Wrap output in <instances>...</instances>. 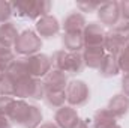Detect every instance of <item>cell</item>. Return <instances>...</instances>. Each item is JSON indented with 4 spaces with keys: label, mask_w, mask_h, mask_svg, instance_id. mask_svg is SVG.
<instances>
[{
    "label": "cell",
    "mask_w": 129,
    "mask_h": 128,
    "mask_svg": "<svg viewBox=\"0 0 129 128\" xmlns=\"http://www.w3.org/2000/svg\"><path fill=\"white\" fill-rule=\"evenodd\" d=\"M24 60H26L29 75L35 77V78L45 77L51 71V66H53L51 57L44 54V53H36V54H32V56H27V57H24Z\"/></svg>",
    "instance_id": "cell-8"
},
{
    "label": "cell",
    "mask_w": 129,
    "mask_h": 128,
    "mask_svg": "<svg viewBox=\"0 0 129 128\" xmlns=\"http://www.w3.org/2000/svg\"><path fill=\"white\" fill-rule=\"evenodd\" d=\"M59 30H60L59 20L50 14L36 21V32L42 38H53L59 33Z\"/></svg>",
    "instance_id": "cell-13"
},
{
    "label": "cell",
    "mask_w": 129,
    "mask_h": 128,
    "mask_svg": "<svg viewBox=\"0 0 129 128\" xmlns=\"http://www.w3.org/2000/svg\"><path fill=\"white\" fill-rule=\"evenodd\" d=\"M101 2H78L77 8L80 9V12H96L98 9L101 8Z\"/></svg>",
    "instance_id": "cell-28"
},
{
    "label": "cell",
    "mask_w": 129,
    "mask_h": 128,
    "mask_svg": "<svg viewBox=\"0 0 129 128\" xmlns=\"http://www.w3.org/2000/svg\"><path fill=\"white\" fill-rule=\"evenodd\" d=\"M5 72H6L15 83H17L18 80H21V78H24V77L29 75V71H27V66H26V60H24V59H15Z\"/></svg>",
    "instance_id": "cell-21"
},
{
    "label": "cell",
    "mask_w": 129,
    "mask_h": 128,
    "mask_svg": "<svg viewBox=\"0 0 129 128\" xmlns=\"http://www.w3.org/2000/svg\"><path fill=\"white\" fill-rule=\"evenodd\" d=\"M18 35L20 33H18V30H17V27H15L14 23L8 21V23L0 24V42L5 44L6 47L12 48L15 45V42H17Z\"/></svg>",
    "instance_id": "cell-18"
},
{
    "label": "cell",
    "mask_w": 129,
    "mask_h": 128,
    "mask_svg": "<svg viewBox=\"0 0 129 128\" xmlns=\"http://www.w3.org/2000/svg\"><path fill=\"white\" fill-rule=\"evenodd\" d=\"M98 71H99V75H101V77H105V78L117 75V74L120 72V66H119L117 56L107 53L105 57H104V60H102V65L99 66Z\"/></svg>",
    "instance_id": "cell-17"
},
{
    "label": "cell",
    "mask_w": 129,
    "mask_h": 128,
    "mask_svg": "<svg viewBox=\"0 0 129 128\" xmlns=\"http://www.w3.org/2000/svg\"><path fill=\"white\" fill-rule=\"evenodd\" d=\"M105 38H107V32L99 23H89L83 32L84 47H104Z\"/></svg>",
    "instance_id": "cell-10"
},
{
    "label": "cell",
    "mask_w": 129,
    "mask_h": 128,
    "mask_svg": "<svg viewBox=\"0 0 129 128\" xmlns=\"http://www.w3.org/2000/svg\"><path fill=\"white\" fill-rule=\"evenodd\" d=\"M68 83V74L59 69H51L42 80L45 92H63Z\"/></svg>",
    "instance_id": "cell-11"
},
{
    "label": "cell",
    "mask_w": 129,
    "mask_h": 128,
    "mask_svg": "<svg viewBox=\"0 0 129 128\" xmlns=\"http://www.w3.org/2000/svg\"><path fill=\"white\" fill-rule=\"evenodd\" d=\"M117 124V119L108 109H99L93 115V127L95 128H111Z\"/></svg>",
    "instance_id": "cell-20"
},
{
    "label": "cell",
    "mask_w": 129,
    "mask_h": 128,
    "mask_svg": "<svg viewBox=\"0 0 129 128\" xmlns=\"http://www.w3.org/2000/svg\"><path fill=\"white\" fill-rule=\"evenodd\" d=\"M14 102H15V98L14 96H0V115H3L5 118L9 116L12 107H14Z\"/></svg>",
    "instance_id": "cell-26"
},
{
    "label": "cell",
    "mask_w": 129,
    "mask_h": 128,
    "mask_svg": "<svg viewBox=\"0 0 129 128\" xmlns=\"http://www.w3.org/2000/svg\"><path fill=\"white\" fill-rule=\"evenodd\" d=\"M0 128H12V127H11V124L8 122V124H5V125H2V127H0Z\"/></svg>",
    "instance_id": "cell-34"
},
{
    "label": "cell",
    "mask_w": 129,
    "mask_h": 128,
    "mask_svg": "<svg viewBox=\"0 0 129 128\" xmlns=\"http://www.w3.org/2000/svg\"><path fill=\"white\" fill-rule=\"evenodd\" d=\"M120 14L123 17V21H129V0L120 3Z\"/></svg>",
    "instance_id": "cell-29"
},
{
    "label": "cell",
    "mask_w": 129,
    "mask_h": 128,
    "mask_svg": "<svg viewBox=\"0 0 129 128\" xmlns=\"http://www.w3.org/2000/svg\"><path fill=\"white\" fill-rule=\"evenodd\" d=\"M42 112L38 105L26 102L24 99H17L8 116L9 121L23 128H38L42 124Z\"/></svg>",
    "instance_id": "cell-1"
},
{
    "label": "cell",
    "mask_w": 129,
    "mask_h": 128,
    "mask_svg": "<svg viewBox=\"0 0 129 128\" xmlns=\"http://www.w3.org/2000/svg\"><path fill=\"white\" fill-rule=\"evenodd\" d=\"M42 48V39L38 33H35L33 30H24L18 35L17 42L14 45V50L20 54L24 56H32L36 54L39 50Z\"/></svg>",
    "instance_id": "cell-6"
},
{
    "label": "cell",
    "mask_w": 129,
    "mask_h": 128,
    "mask_svg": "<svg viewBox=\"0 0 129 128\" xmlns=\"http://www.w3.org/2000/svg\"><path fill=\"white\" fill-rule=\"evenodd\" d=\"M12 14H14L12 3L5 2V0H0V24L8 23V21H9V18L12 17Z\"/></svg>",
    "instance_id": "cell-25"
},
{
    "label": "cell",
    "mask_w": 129,
    "mask_h": 128,
    "mask_svg": "<svg viewBox=\"0 0 129 128\" xmlns=\"http://www.w3.org/2000/svg\"><path fill=\"white\" fill-rule=\"evenodd\" d=\"M62 42L66 51L69 53H80V50L84 48L83 33H63Z\"/></svg>",
    "instance_id": "cell-19"
},
{
    "label": "cell",
    "mask_w": 129,
    "mask_h": 128,
    "mask_svg": "<svg viewBox=\"0 0 129 128\" xmlns=\"http://www.w3.org/2000/svg\"><path fill=\"white\" fill-rule=\"evenodd\" d=\"M122 89H123V95L129 98V74H125L122 78Z\"/></svg>",
    "instance_id": "cell-30"
},
{
    "label": "cell",
    "mask_w": 129,
    "mask_h": 128,
    "mask_svg": "<svg viewBox=\"0 0 129 128\" xmlns=\"http://www.w3.org/2000/svg\"><path fill=\"white\" fill-rule=\"evenodd\" d=\"M44 95H45V89H44L41 78H35V77L27 75L15 83L14 96H17V99H24V98L42 99Z\"/></svg>",
    "instance_id": "cell-5"
},
{
    "label": "cell",
    "mask_w": 129,
    "mask_h": 128,
    "mask_svg": "<svg viewBox=\"0 0 129 128\" xmlns=\"http://www.w3.org/2000/svg\"><path fill=\"white\" fill-rule=\"evenodd\" d=\"M8 122H9V121H8V118H5L3 115H0V127H2V125H5V124H8Z\"/></svg>",
    "instance_id": "cell-33"
},
{
    "label": "cell",
    "mask_w": 129,
    "mask_h": 128,
    "mask_svg": "<svg viewBox=\"0 0 129 128\" xmlns=\"http://www.w3.org/2000/svg\"><path fill=\"white\" fill-rule=\"evenodd\" d=\"M80 116L77 113V110L71 105H63L60 109L56 110L54 115V121L56 125L59 128H74V125L78 122Z\"/></svg>",
    "instance_id": "cell-12"
},
{
    "label": "cell",
    "mask_w": 129,
    "mask_h": 128,
    "mask_svg": "<svg viewBox=\"0 0 129 128\" xmlns=\"http://www.w3.org/2000/svg\"><path fill=\"white\" fill-rule=\"evenodd\" d=\"M38 128H59L56 125V122H44V124H41Z\"/></svg>",
    "instance_id": "cell-32"
},
{
    "label": "cell",
    "mask_w": 129,
    "mask_h": 128,
    "mask_svg": "<svg viewBox=\"0 0 129 128\" xmlns=\"http://www.w3.org/2000/svg\"><path fill=\"white\" fill-rule=\"evenodd\" d=\"M86 26H87V21L80 11H72L63 20L64 33H83Z\"/></svg>",
    "instance_id": "cell-14"
},
{
    "label": "cell",
    "mask_w": 129,
    "mask_h": 128,
    "mask_svg": "<svg viewBox=\"0 0 129 128\" xmlns=\"http://www.w3.org/2000/svg\"><path fill=\"white\" fill-rule=\"evenodd\" d=\"M105 54H107L105 47H84V51H83L84 65L93 69H99Z\"/></svg>",
    "instance_id": "cell-15"
},
{
    "label": "cell",
    "mask_w": 129,
    "mask_h": 128,
    "mask_svg": "<svg viewBox=\"0 0 129 128\" xmlns=\"http://www.w3.org/2000/svg\"><path fill=\"white\" fill-rule=\"evenodd\" d=\"M129 44V21L117 23L105 38V51L114 56H119L120 51Z\"/></svg>",
    "instance_id": "cell-3"
},
{
    "label": "cell",
    "mask_w": 129,
    "mask_h": 128,
    "mask_svg": "<svg viewBox=\"0 0 129 128\" xmlns=\"http://www.w3.org/2000/svg\"><path fill=\"white\" fill-rule=\"evenodd\" d=\"M64 95L66 101L72 105H84L89 99H90V89L87 86L86 81L83 80H72L68 83L66 89H64Z\"/></svg>",
    "instance_id": "cell-7"
},
{
    "label": "cell",
    "mask_w": 129,
    "mask_h": 128,
    "mask_svg": "<svg viewBox=\"0 0 129 128\" xmlns=\"http://www.w3.org/2000/svg\"><path fill=\"white\" fill-rule=\"evenodd\" d=\"M74 128H90V127H89V124H87V121H86V119H81V118H80V119H78V122L74 125Z\"/></svg>",
    "instance_id": "cell-31"
},
{
    "label": "cell",
    "mask_w": 129,
    "mask_h": 128,
    "mask_svg": "<svg viewBox=\"0 0 129 128\" xmlns=\"http://www.w3.org/2000/svg\"><path fill=\"white\" fill-rule=\"evenodd\" d=\"M117 60H119L120 71H123L125 74H129V44L120 51V54L117 56Z\"/></svg>",
    "instance_id": "cell-27"
},
{
    "label": "cell",
    "mask_w": 129,
    "mask_h": 128,
    "mask_svg": "<svg viewBox=\"0 0 129 128\" xmlns=\"http://www.w3.org/2000/svg\"><path fill=\"white\" fill-rule=\"evenodd\" d=\"M111 128H122V127H120L119 124H116V125H113V127H111Z\"/></svg>",
    "instance_id": "cell-35"
},
{
    "label": "cell",
    "mask_w": 129,
    "mask_h": 128,
    "mask_svg": "<svg viewBox=\"0 0 129 128\" xmlns=\"http://www.w3.org/2000/svg\"><path fill=\"white\" fill-rule=\"evenodd\" d=\"M98 18L102 24L114 27L117 23H120V3L119 2H104L101 8L96 11Z\"/></svg>",
    "instance_id": "cell-9"
},
{
    "label": "cell",
    "mask_w": 129,
    "mask_h": 128,
    "mask_svg": "<svg viewBox=\"0 0 129 128\" xmlns=\"http://www.w3.org/2000/svg\"><path fill=\"white\" fill-rule=\"evenodd\" d=\"M14 92H15V81L6 72H0V95L14 96Z\"/></svg>",
    "instance_id": "cell-24"
},
{
    "label": "cell",
    "mask_w": 129,
    "mask_h": 128,
    "mask_svg": "<svg viewBox=\"0 0 129 128\" xmlns=\"http://www.w3.org/2000/svg\"><path fill=\"white\" fill-rule=\"evenodd\" d=\"M14 60H15V53L12 51V48L0 42V72H5Z\"/></svg>",
    "instance_id": "cell-22"
},
{
    "label": "cell",
    "mask_w": 129,
    "mask_h": 128,
    "mask_svg": "<svg viewBox=\"0 0 129 128\" xmlns=\"http://www.w3.org/2000/svg\"><path fill=\"white\" fill-rule=\"evenodd\" d=\"M51 63L54 69H59L64 74H80L86 66L81 53H69L66 50L56 51L51 57Z\"/></svg>",
    "instance_id": "cell-2"
},
{
    "label": "cell",
    "mask_w": 129,
    "mask_h": 128,
    "mask_svg": "<svg viewBox=\"0 0 129 128\" xmlns=\"http://www.w3.org/2000/svg\"><path fill=\"white\" fill-rule=\"evenodd\" d=\"M107 109L113 113V116L116 119L123 118L129 112V98L126 95H123V94H117V95H114L110 99Z\"/></svg>",
    "instance_id": "cell-16"
},
{
    "label": "cell",
    "mask_w": 129,
    "mask_h": 128,
    "mask_svg": "<svg viewBox=\"0 0 129 128\" xmlns=\"http://www.w3.org/2000/svg\"><path fill=\"white\" fill-rule=\"evenodd\" d=\"M44 99H45V102L50 107L60 109V107H63L64 102H66V95H64V91L63 92H45Z\"/></svg>",
    "instance_id": "cell-23"
},
{
    "label": "cell",
    "mask_w": 129,
    "mask_h": 128,
    "mask_svg": "<svg viewBox=\"0 0 129 128\" xmlns=\"http://www.w3.org/2000/svg\"><path fill=\"white\" fill-rule=\"evenodd\" d=\"M12 8L20 17L30 18V20H39V18L48 15V12L51 11V2H48V0H23V2L12 3Z\"/></svg>",
    "instance_id": "cell-4"
}]
</instances>
